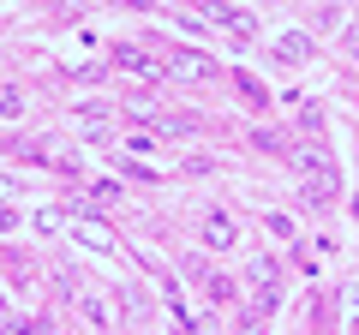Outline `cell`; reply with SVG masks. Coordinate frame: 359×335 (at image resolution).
Segmentation results:
<instances>
[{
    "label": "cell",
    "mask_w": 359,
    "mask_h": 335,
    "mask_svg": "<svg viewBox=\"0 0 359 335\" xmlns=\"http://www.w3.org/2000/svg\"><path fill=\"white\" fill-rule=\"evenodd\" d=\"M162 66H168V78H180V84H216L222 78L216 54H204V48H174Z\"/></svg>",
    "instance_id": "cell-1"
},
{
    "label": "cell",
    "mask_w": 359,
    "mask_h": 335,
    "mask_svg": "<svg viewBox=\"0 0 359 335\" xmlns=\"http://www.w3.org/2000/svg\"><path fill=\"white\" fill-rule=\"evenodd\" d=\"M204 18L216 30H228L233 42H257V18L245 13V6H228V0H204Z\"/></svg>",
    "instance_id": "cell-2"
},
{
    "label": "cell",
    "mask_w": 359,
    "mask_h": 335,
    "mask_svg": "<svg viewBox=\"0 0 359 335\" xmlns=\"http://www.w3.org/2000/svg\"><path fill=\"white\" fill-rule=\"evenodd\" d=\"M198 233H204V245H210V252H233V245H240V221H233L228 210H210Z\"/></svg>",
    "instance_id": "cell-3"
},
{
    "label": "cell",
    "mask_w": 359,
    "mask_h": 335,
    "mask_svg": "<svg viewBox=\"0 0 359 335\" xmlns=\"http://www.w3.org/2000/svg\"><path fill=\"white\" fill-rule=\"evenodd\" d=\"M276 60L282 66H311L318 60V42H311L306 30H282V36H276Z\"/></svg>",
    "instance_id": "cell-4"
},
{
    "label": "cell",
    "mask_w": 359,
    "mask_h": 335,
    "mask_svg": "<svg viewBox=\"0 0 359 335\" xmlns=\"http://www.w3.org/2000/svg\"><path fill=\"white\" fill-rule=\"evenodd\" d=\"M108 54H114V66H120V72H138V78H162V72H168V66H162V60H150V54H144L138 42H114Z\"/></svg>",
    "instance_id": "cell-5"
},
{
    "label": "cell",
    "mask_w": 359,
    "mask_h": 335,
    "mask_svg": "<svg viewBox=\"0 0 359 335\" xmlns=\"http://www.w3.org/2000/svg\"><path fill=\"white\" fill-rule=\"evenodd\" d=\"M78 240H84L90 252H120V240H114V233H108L96 216H78Z\"/></svg>",
    "instance_id": "cell-6"
},
{
    "label": "cell",
    "mask_w": 359,
    "mask_h": 335,
    "mask_svg": "<svg viewBox=\"0 0 359 335\" xmlns=\"http://www.w3.org/2000/svg\"><path fill=\"white\" fill-rule=\"evenodd\" d=\"M228 84H233V90L245 96V108H269V90H264V84H257L252 72H228Z\"/></svg>",
    "instance_id": "cell-7"
},
{
    "label": "cell",
    "mask_w": 359,
    "mask_h": 335,
    "mask_svg": "<svg viewBox=\"0 0 359 335\" xmlns=\"http://www.w3.org/2000/svg\"><path fill=\"white\" fill-rule=\"evenodd\" d=\"M78 311H84L96 329H108V323H114V317H108V306H102V294H90V287H78Z\"/></svg>",
    "instance_id": "cell-8"
},
{
    "label": "cell",
    "mask_w": 359,
    "mask_h": 335,
    "mask_svg": "<svg viewBox=\"0 0 359 335\" xmlns=\"http://www.w3.org/2000/svg\"><path fill=\"white\" fill-rule=\"evenodd\" d=\"M25 90H18V84H0V120H18V114H25Z\"/></svg>",
    "instance_id": "cell-9"
},
{
    "label": "cell",
    "mask_w": 359,
    "mask_h": 335,
    "mask_svg": "<svg viewBox=\"0 0 359 335\" xmlns=\"http://www.w3.org/2000/svg\"><path fill=\"white\" fill-rule=\"evenodd\" d=\"M233 294H240V287H233L228 275H210V299H216V306H233Z\"/></svg>",
    "instance_id": "cell-10"
},
{
    "label": "cell",
    "mask_w": 359,
    "mask_h": 335,
    "mask_svg": "<svg viewBox=\"0 0 359 335\" xmlns=\"http://www.w3.org/2000/svg\"><path fill=\"white\" fill-rule=\"evenodd\" d=\"M264 228L276 233V240H294V221H287V216H276V210H269V216H264Z\"/></svg>",
    "instance_id": "cell-11"
},
{
    "label": "cell",
    "mask_w": 359,
    "mask_h": 335,
    "mask_svg": "<svg viewBox=\"0 0 359 335\" xmlns=\"http://www.w3.org/2000/svg\"><path fill=\"white\" fill-rule=\"evenodd\" d=\"M299 126H306V132H323V108L306 102V108H299Z\"/></svg>",
    "instance_id": "cell-12"
},
{
    "label": "cell",
    "mask_w": 359,
    "mask_h": 335,
    "mask_svg": "<svg viewBox=\"0 0 359 335\" xmlns=\"http://www.w3.org/2000/svg\"><path fill=\"white\" fill-rule=\"evenodd\" d=\"M6 228H18V216H13L6 204H0V233H6Z\"/></svg>",
    "instance_id": "cell-13"
},
{
    "label": "cell",
    "mask_w": 359,
    "mask_h": 335,
    "mask_svg": "<svg viewBox=\"0 0 359 335\" xmlns=\"http://www.w3.org/2000/svg\"><path fill=\"white\" fill-rule=\"evenodd\" d=\"M347 54H353V60H359V30H347Z\"/></svg>",
    "instance_id": "cell-14"
},
{
    "label": "cell",
    "mask_w": 359,
    "mask_h": 335,
    "mask_svg": "<svg viewBox=\"0 0 359 335\" xmlns=\"http://www.w3.org/2000/svg\"><path fill=\"white\" fill-rule=\"evenodd\" d=\"M0 192H13V180H0Z\"/></svg>",
    "instance_id": "cell-15"
}]
</instances>
